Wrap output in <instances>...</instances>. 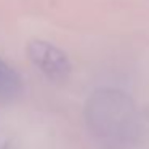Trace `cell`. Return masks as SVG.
Masks as SVG:
<instances>
[{"label":"cell","mask_w":149,"mask_h":149,"mask_svg":"<svg viewBox=\"0 0 149 149\" xmlns=\"http://www.w3.org/2000/svg\"><path fill=\"white\" fill-rule=\"evenodd\" d=\"M23 90L24 82L21 74L5 59L0 58V98L11 100V98L19 96Z\"/></svg>","instance_id":"obj_3"},{"label":"cell","mask_w":149,"mask_h":149,"mask_svg":"<svg viewBox=\"0 0 149 149\" xmlns=\"http://www.w3.org/2000/svg\"><path fill=\"white\" fill-rule=\"evenodd\" d=\"M90 135L103 149H135L143 138L141 116L128 93L104 87L91 91L84 106Z\"/></svg>","instance_id":"obj_1"},{"label":"cell","mask_w":149,"mask_h":149,"mask_svg":"<svg viewBox=\"0 0 149 149\" xmlns=\"http://www.w3.org/2000/svg\"><path fill=\"white\" fill-rule=\"evenodd\" d=\"M26 53L31 63L52 80H64L72 71L69 56L52 42L39 39L29 40L26 45Z\"/></svg>","instance_id":"obj_2"}]
</instances>
